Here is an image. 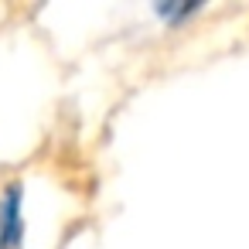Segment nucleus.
I'll use <instances>...</instances> for the list:
<instances>
[{
    "label": "nucleus",
    "instance_id": "f257e3e1",
    "mask_svg": "<svg viewBox=\"0 0 249 249\" xmlns=\"http://www.w3.org/2000/svg\"><path fill=\"white\" fill-rule=\"evenodd\" d=\"M24 222H21V188H7L0 198V249H21Z\"/></svg>",
    "mask_w": 249,
    "mask_h": 249
},
{
    "label": "nucleus",
    "instance_id": "f03ea898",
    "mask_svg": "<svg viewBox=\"0 0 249 249\" xmlns=\"http://www.w3.org/2000/svg\"><path fill=\"white\" fill-rule=\"evenodd\" d=\"M157 11H160L164 18H171V21H181V18L195 14V11H198V4H160Z\"/></svg>",
    "mask_w": 249,
    "mask_h": 249
}]
</instances>
